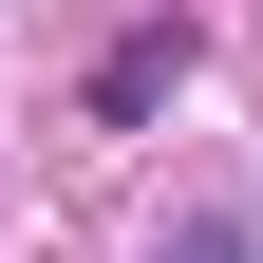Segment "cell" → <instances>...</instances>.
Here are the masks:
<instances>
[{"label": "cell", "mask_w": 263, "mask_h": 263, "mask_svg": "<svg viewBox=\"0 0 263 263\" xmlns=\"http://www.w3.org/2000/svg\"><path fill=\"white\" fill-rule=\"evenodd\" d=\"M188 76V38H170V19H151V38H113V57H94V113H151V94H170Z\"/></svg>", "instance_id": "6da1fadb"}, {"label": "cell", "mask_w": 263, "mask_h": 263, "mask_svg": "<svg viewBox=\"0 0 263 263\" xmlns=\"http://www.w3.org/2000/svg\"><path fill=\"white\" fill-rule=\"evenodd\" d=\"M170 263H245V226H188V245H170Z\"/></svg>", "instance_id": "7a4b0ae2"}]
</instances>
